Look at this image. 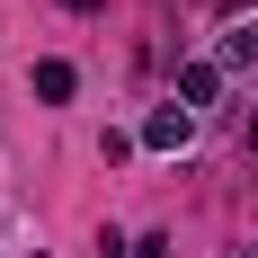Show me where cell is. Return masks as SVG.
<instances>
[{"label":"cell","mask_w":258,"mask_h":258,"mask_svg":"<svg viewBox=\"0 0 258 258\" xmlns=\"http://www.w3.org/2000/svg\"><path fill=\"white\" fill-rule=\"evenodd\" d=\"M98 258H125V240H116V232H107V240H98Z\"/></svg>","instance_id":"cell-5"},{"label":"cell","mask_w":258,"mask_h":258,"mask_svg":"<svg viewBox=\"0 0 258 258\" xmlns=\"http://www.w3.org/2000/svg\"><path fill=\"white\" fill-rule=\"evenodd\" d=\"M223 72H258V27H232L223 36Z\"/></svg>","instance_id":"cell-4"},{"label":"cell","mask_w":258,"mask_h":258,"mask_svg":"<svg viewBox=\"0 0 258 258\" xmlns=\"http://www.w3.org/2000/svg\"><path fill=\"white\" fill-rule=\"evenodd\" d=\"M143 258H169V240H160V232H152V240H143Z\"/></svg>","instance_id":"cell-7"},{"label":"cell","mask_w":258,"mask_h":258,"mask_svg":"<svg viewBox=\"0 0 258 258\" xmlns=\"http://www.w3.org/2000/svg\"><path fill=\"white\" fill-rule=\"evenodd\" d=\"M187 134H196V116H187V107L169 98V107L152 116V125H143V143H152V152H187Z\"/></svg>","instance_id":"cell-1"},{"label":"cell","mask_w":258,"mask_h":258,"mask_svg":"<svg viewBox=\"0 0 258 258\" xmlns=\"http://www.w3.org/2000/svg\"><path fill=\"white\" fill-rule=\"evenodd\" d=\"M62 9H98V0H62Z\"/></svg>","instance_id":"cell-8"},{"label":"cell","mask_w":258,"mask_h":258,"mask_svg":"<svg viewBox=\"0 0 258 258\" xmlns=\"http://www.w3.org/2000/svg\"><path fill=\"white\" fill-rule=\"evenodd\" d=\"M240 152H258V116H249V125H240Z\"/></svg>","instance_id":"cell-6"},{"label":"cell","mask_w":258,"mask_h":258,"mask_svg":"<svg viewBox=\"0 0 258 258\" xmlns=\"http://www.w3.org/2000/svg\"><path fill=\"white\" fill-rule=\"evenodd\" d=\"M214 98H223V62H187L178 72V107L196 116V107H214Z\"/></svg>","instance_id":"cell-2"},{"label":"cell","mask_w":258,"mask_h":258,"mask_svg":"<svg viewBox=\"0 0 258 258\" xmlns=\"http://www.w3.org/2000/svg\"><path fill=\"white\" fill-rule=\"evenodd\" d=\"M72 89H80V72H72V62H36V98H53V107H62Z\"/></svg>","instance_id":"cell-3"}]
</instances>
